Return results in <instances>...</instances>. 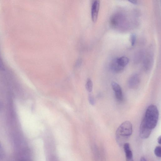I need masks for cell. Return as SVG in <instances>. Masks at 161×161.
Here are the masks:
<instances>
[{"instance_id": "3", "label": "cell", "mask_w": 161, "mask_h": 161, "mask_svg": "<svg viewBox=\"0 0 161 161\" xmlns=\"http://www.w3.org/2000/svg\"><path fill=\"white\" fill-rule=\"evenodd\" d=\"M140 82V78L137 74L132 75L129 78L128 85L129 87L131 89H136L138 87Z\"/></svg>"}, {"instance_id": "16", "label": "cell", "mask_w": 161, "mask_h": 161, "mask_svg": "<svg viewBox=\"0 0 161 161\" xmlns=\"http://www.w3.org/2000/svg\"><path fill=\"white\" fill-rule=\"evenodd\" d=\"M157 141L158 143L160 144L161 143V137L160 136L158 137Z\"/></svg>"}, {"instance_id": "12", "label": "cell", "mask_w": 161, "mask_h": 161, "mask_svg": "<svg viewBox=\"0 0 161 161\" xmlns=\"http://www.w3.org/2000/svg\"><path fill=\"white\" fill-rule=\"evenodd\" d=\"M88 100L90 104L93 105L95 104V100L92 95L91 94L89 95L88 96Z\"/></svg>"}, {"instance_id": "5", "label": "cell", "mask_w": 161, "mask_h": 161, "mask_svg": "<svg viewBox=\"0 0 161 161\" xmlns=\"http://www.w3.org/2000/svg\"><path fill=\"white\" fill-rule=\"evenodd\" d=\"M111 86L117 99L119 101H122L123 99V95L122 89L120 85L117 82L112 81Z\"/></svg>"}, {"instance_id": "2", "label": "cell", "mask_w": 161, "mask_h": 161, "mask_svg": "<svg viewBox=\"0 0 161 161\" xmlns=\"http://www.w3.org/2000/svg\"><path fill=\"white\" fill-rule=\"evenodd\" d=\"M132 133V126L129 121L123 122L118 127L115 133V138L119 146L123 145Z\"/></svg>"}, {"instance_id": "6", "label": "cell", "mask_w": 161, "mask_h": 161, "mask_svg": "<svg viewBox=\"0 0 161 161\" xmlns=\"http://www.w3.org/2000/svg\"><path fill=\"white\" fill-rule=\"evenodd\" d=\"M126 161H134L132 153L130 149L129 143H125L123 145Z\"/></svg>"}, {"instance_id": "1", "label": "cell", "mask_w": 161, "mask_h": 161, "mask_svg": "<svg viewBox=\"0 0 161 161\" xmlns=\"http://www.w3.org/2000/svg\"><path fill=\"white\" fill-rule=\"evenodd\" d=\"M158 116L157 107L154 105H150L146 110L140 126L151 131L157 124Z\"/></svg>"}, {"instance_id": "7", "label": "cell", "mask_w": 161, "mask_h": 161, "mask_svg": "<svg viewBox=\"0 0 161 161\" xmlns=\"http://www.w3.org/2000/svg\"><path fill=\"white\" fill-rule=\"evenodd\" d=\"M110 67L113 71L116 73L121 72L124 68L118 64L115 58L113 59L111 62Z\"/></svg>"}, {"instance_id": "9", "label": "cell", "mask_w": 161, "mask_h": 161, "mask_svg": "<svg viewBox=\"0 0 161 161\" xmlns=\"http://www.w3.org/2000/svg\"><path fill=\"white\" fill-rule=\"evenodd\" d=\"M86 89L89 92H91L92 90L93 84L90 78H88L86 81Z\"/></svg>"}, {"instance_id": "14", "label": "cell", "mask_w": 161, "mask_h": 161, "mask_svg": "<svg viewBox=\"0 0 161 161\" xmlns=\"http://www.w3.org/2000/svg\"><path fill=\"white\" fill-rule=\"evenodd\" d=\"M3 155V152L2 147L0 144V159L2 158Z\"/></svg>"}, {"instance_id": "13", "label": "cell", "mask_w": 161, "mask_h": 161, "mask_svg": "<svg viewBox=\"0 0 161 161\" xmlns=\"http://www.w3.org/2000/svg\"><path fill=\"white\" fill-rule=\"evenodd\" d=\"M0 68L2 69H4V65L2 60L0 57Z\"/></svg>"}, {"instance_id": "4", "label": "cell", "mask_w": 161, "mask_h": 161, "mask_svg": "<svg viewBox=\"0 0 161 161\" xmlns=\"http://www.w3.org/2000/svg\"><path fill=\"white\" fill-rule=\"evenodd\" d=\"M100 1H94L92 4L91 8V17L92 20L95 22L97 19L100 7Z\"/></svg>"}, {"instance_id": "8", "label": "cell", "mask_w": 161, "mask_h": 161, "mask_svg": "<svg viewBox=\"0 0 161 161\" xmlns=\"http://www.w3.org/2000/svg\"><path fill=\"white\" fill-rule=\"evenodd\" d=\"M115 59L118 64L124 68L127 65L129 61L128 58L125 56H122Z\"/></svg>"}, {"instance_id": "15", "label": "cell", "mask_w": 161, "mask_h": 161, "mask_svg": "<svg viewBox=\"0 0 161 161\" xmlns=\"http://www.w3.org/2000/svg\"><path fill=\"white\" fill-rule=\"evenodd\" d=\"M129 1L134 4H137L138 3L137 1L136 0Z\"/></svg>"}, {"instance_id": "11", "label": "cell", "mask_w": 161, "mask_h": 161, "mask_svg": "<svg viewBox=\"0 0 161 161\" xmlns=\"http://www.w3.org/2000/svg\"><path fill=\"white\" fill-rule=\"evenodd\" d=\"M130 40L131 46H134L136 40V36L135 34L133 33L130 35Z\"/></svg>"}, {"instance_id": "10", "label": "cell", "mask_w": 161, "mask_h": 161, "mask_svg": "<svg viewBox=\"0 0 161 161\" xmlns=\"http://www.w3.org/2000/svg\"><path fill=\"white\" fill-rule=\"evenodd\" d=\"M161 148L160 146H158L155 147L154 150V153L155 155L159 158L161 157Z\"/></svg>"}, {"instance_id": "17", "label": "cell", "mask_w": 161, "mask_h": 161, "mask_svg": "<svg viewBox=\"0 0 161 161\" xmlns=\"http://www.w3.org/2000/svg\"><path fill=\"white\" fill-rule=\"evenodd\" d=\"M140 161H147L146 159L144 157H142Z\"/></svg>"}]
</instances>
